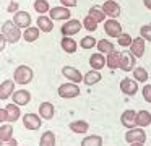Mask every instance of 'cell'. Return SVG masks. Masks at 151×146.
Returning a JSON list of instances; mask_svg holds the SVG:
<instances>
[{"label": "cell", "mask_w": 151, "mask_h": 146, "mask_svg": "<svg viewBox=\"0 0 151 146\" xmlns=\"http://www.w3.org/2000/svg\"><path fill=\"white\" fill-rule=\"evenodd\" d=\"M2 34L7 39V42L10 44H17L21 39V29L18 26H15V23L12 19H7V21L2 23Z\"/></svg>", "instance_id": "6da1fadb"}, {"label": "cell", "mask_w": 151, "mask_h": 146, "mask_svg": "<svg viewBox=\"0 0 151 146\" xmlns=\"http://www.w3.org/2000/svg\"><path fill=\"white\" fill-rule=\"evenodd\" d=\"M33 78H34V71H33V68L28 67V65H18L13 71V81L17 84H21V86L31 83Z\"/></svg>", "instance_id": "7a4b0ae2"}, {"label": "cell", "mask_w": 151, "mask_h": 146, "mask_svg": "<svg viewBox=\"0 0 151 146\" xmlns=\"http://www.w3.org/2000/svg\"><path fill=\"white\" fill-rule=\"evenodd\" d=\"M57 93H59V96L62 97V99H73V97H78L81 91H80L78 84L67 81V83L60 84L59 89H57Z\"/></svg>", "instance_id": "3957f363"}, {"label": "cell", "mask_w": 151, "mask_h": 146, "mask_svg": "<svg viewBox=\"0 0 151 146\" xmlns=\"http://www.w3.org/2000/svg\"><path fill=\"white\" fill-rule=\"evenodd\" d=\"M83 28L81 21L80 19H72L70 18L68 21H65L62 26H60V32H62L63 37H72L73 34H76V32H80V29Z\"/></svg>", "instance_id": "277c9868"}, {"label": "cell", "mask_w": 151, "mask_h": 146, "mask_svg": "<svg viewBox=\"0 0 151 146\" xmlns=\"http://www.w3.org/2000/svg\"><path fill=\"white\" fill-rule=\"evenodd\" d=\"M137 67V58L130 54L128 50H124L120 52V63H119V68L125 73L128 71H133V68Z\"/></svg>", "instance_id": "5b68a950"}, {"label": "cell", "mask_w": 151, "mask_h": 146, "mask_svg": "<svg viewBox=\"0 0 151 146\" xmlns=\"http://www.w3.org/2000/svg\"><path fill=\"white\" fill-rule=\"evenodd\" d=\"M70 16H72V12L70 8H65V6H52L49 10V18L52 21H68Z\"/></svg>", "instance_id": "8992f818"}, {"label": "cell", "mask_w": 151, "mask_h": 146, "mask_svg": "<svg viewBox=\"0 0 151 146\" xmlns=\"http://www.w3.org/2000/svg\"><path fill=\"white\" fill-rule=\"evenodd\" d=\"M125 141L130 143V145H133V143H145L146 141V133H145L143 128L135 127L132 130H127V133H125Z\"/></svg>", "instance_id": "52a82bcc"}, {"label": "cell", "mask_w": 151, "mask_h": 146, "mask_svg": "<svg viewBox=\"0 0 151 146\" xmlns=\"http://www.w3.org/2000/svg\"><path fill=\"white\" fill-rule=\"evenodd\" d=\"M120 123L122 127H125L127 130H132L137 127V110L133 109H127L122 112L120 115Z\"/></svg>", "instance_id": "ba28073f"}, {"label": "cell", "mask_w": 151, "mask_h": 146, "mask_svg": "<svg viewBox=\"0 0 151 146\" xmlns=\"http://www.w3.org/2000/svg\"><path fill=\"white\" fill-rule=\"evenodd\" d=\"M101 8L106 13V16H109V19H115L117 16H120V5L115 0H106Z\"/></svg>", "instance_id": "9c48e42d"}, {"label": "cell", "mask_w": 151, "mask_h": 146, "mask_svg": "<svg viewBox=\"0 0 151 146\" xmlns=\"http://www.w3.org/2000/svg\"><path fill=\"white\" fill-rule=\"evenodd\" d=\"M12 21L15 23V26H18L20 29H26L31 26V15L28 12H23V10H18L13 15V19Z\"/></svg>", "instance_id": "30bf717a"}, {"label": "cell", "mask_w": 151, "mask_h": 146, "mask_svg": "<svg viewBox=\"0 0 151 146\" xmlns=\"http://www.w3.org/2000/svg\"><path fill=\"white\" fill-rule=\"evenodd\" d=\"M62 75L70 81V83H75V84H80L83 81V75L80 70H76L75 67H70V65H65L62 68Z\"/></svg>", "instance_id": "8fae6325"}, {"label": "cell", "mask_w": 151, "mask_h": 146, "mask_svg": "<svg viewBox=\"0 0 151 146\" xmlns=\"http://www.w3.org/2000/svg\"><path fill=\"white\" fill-rule=\"evenodd\" d=\"M104 31H106V34H107L109 37H115V39L124 32L122 31V24L117 21V19H106Z\"/></svg>", "instance_id": "7c38bea8"}, {"label": "cell", "mask_w": 151, "mask_h": 146, "mask_svg": "<svg viewBox=\"0 0 151 146\" xmlns=\"http://www.w3.org/2000/svg\"><path fill=\"white\" fill-rule=\"evenodd\" d=\"M23 125L28 130H39L42 125V119H41L37 114H24L23 115Z\"/></svg>", "instance_id": "4fadbf2b"}, {"label": "cell", "mask_w": 151, "mask_h": 146, "mask_svg": "<svg viewBox=\"0 0 151 146\" xmlns=\"http://www.w3.org/2000/svg\"><path fill=\"white\" fill-rule=\"evenodd\" d=\"M12 99H13V104H17L18 107L28 106L31 102V93L26 89H15V93L12 94Z\"/></svg>", "instance_id": "5bb4252c"}, {"label": "cell", "mask_w": 151, "mask_h": 146, "mask_svg": "<svg viewBox=\"0 0 151 146\" xmlns=\"http://www.w3.org/2000/svg\"><path fill=\"white\" fill-rule=\"evenodd\" d=\"M120 91L125 96H135L138 93V83L132 78H124L120 81Z\"/></svg>", "instance_id": "9a60e30c"}, {"label": "cell", "mask_w": 151, "mask_h": 146, "mask_svg": "<svg viewBox=\"0 0 151 146\" xmlns=\"http://www.w3.org/2000/svg\"><path fill=\"white\" fill-rule=\"evenodd\" d=\"M145 50H146V47H145V39L135 37L130 44V50L128 52H130L135 58H141L145 55Z\"/></svg>", "instance_id": "2e32d148"}, {"label": "cell", "mask_w": 151, "mask_h": 146, "mask_svg": "<svg viewBox=\"0 0 151 146\" xmlns=\"http://www.w3.org/2000/svg\"><path fill=\"white\" fill-rule=\"evenodd\" d=\"M15 93V81L13 80H5L0 84V101H7Z\"/></svg>", "instance_id": "e0dca14e"}, {"label": "cell", "mask_w": 151, "mask_h": 146, "mask_svg": "<svg viewBox=\"0 0 151 146\" xmlns=\"http://www.w3.org/2000/svg\"><path fill=\"white\" fill-rule=\"evenodd\" d=\"M54 114H55V107H54L52 102L46 101V102L39 104V114H37V115H39L42 120H50L54 117Z\"/></svg>", "instance_id": "ac0fdd59"}, {"label": "cell", "mask_w": 151, "mask_h": 146, "mask_svg": "<svg viewBox=\"0 0 151 146\" xmlns=\"http://www.w3.org/2000/svg\"><path fill=\"white\" fill-rule=\"evenodd\" d=\"M36 24L41 32H50L54 29V21L46 15H39V18L36 19Z\"/></svg>", "instance_id": "d6986e66"}, {"label": "cell", "mask_w": 151, "mask_h": 146, "mask_svg": "<svg viewBox=\"0 0 151 146\" xmlns=\"http://www.w3.org/2000/svg\"><path fill=\"white\" fill-rule=\"evenodd\" d=\"M89 65H91V70H96V71L102 70L106 67V57L99 52H96L89 57Z\"/></svg>", "instance_id": "ffe728a7"}, {"label": "cell", "mask_w": 151, "mask_h": 146, "mask_svg": "<svg viewBox=\"0 0 151 146\" xmlns=\"http://www.w3.org/2000/svg\"><path fill=\"white\" fill-rule=\"evenodd\" d=\"M5 112H7V122H10V123L17 122V120L21 117V110H20V107H18L17 104H7Z\"/></svg>", "instance_id": "44dd1931"}, {"label": "cell", "mask_w": 151, "mask_h": 146, "mask_svg": "<svg viewBox=\"0 0 151 146\" xmlns=\"http://www.w3.org/2000/svg\"><path fill=\"white\" fill-rule=\"evenodd\" d=\"M68 128L72 130L73 133H78V135H85V133L89 130V123L86 122V120H73V122L68 125Z\"/></svg>", "instance_id": "7402d4cb"}, {"label": "cell", "mask_w": 151, "mask_h": 146, "mask_svg": "<svg viewBox=\"0 0 151 146\" xmlns=\"http://www.w3.org/2000/svg\"><path fill=\"white\" fill-rule=\"evenodd\" d=\"M39 34H41V31L37 29V26H29V28H26L21 32V37L26 42H34L39 39Z\"/></svg>", "instance_id": "603a6c76"}, {"label": "cell", "mask_w": 151, "mask_h": 146, "mask_svg": "<svg viewBox=\"0 0 151 146\" xmlns=\"http://www.w3.org/2000/svg\"><path fill=\"white\" fill-rule=\"evenodd\" d=\"M119 63H120V52L114 50L109 55H106V67L111 68V70H117Z\"/></svg>", "instance_id": "cb8c5ba5"}, {"label": "cell", "mask_w": 151, "mask_h": 146, "mask_svg": "<svg viewBox=\"0 0 151 146\" xmlns=\"http://www.w3.org/2000/svg\"><path fill=\"white\" fill-rule=\"evenodd\" d=\"M151 123V112L148 110H138L137 112V127L140 128H146L148 125Z\"/></svg>", "instance_id": "d4e9b609"}, {"label": "cell", "mask_w": 151, "mask_h": 146, "mask_svg": "<svg viewBox=\"0 0 151 146\" xmlns=\"http://www.w3.org/2000/svg\"><path fill=\"white\" fill-rule=\"evenodd\" d=\"M60 47H62V50L67 52V54H75L76 49H78V44H76V41L72 37H62Z\"/></svg>", "instance_id": "484cf974"}, {"label": "cell", "mask_w": 151, "mask_h": 146, "mask_svg": "<svg viewBox=\"0 0 151 146\" xmlns=\"http://www.w3.org/2000/svg\"><path fill=\"white\" fill-rule=\"evenodd\" d=\"M88 16H89V18H93L96 23L106 21V13L102 12V8L99 5H93L91 8L88 10Z\"/></svg>", "instance_id": "4316f807"}, {"label": "cell", "mask_w": 151, "mask_h": 146, "mask_svg": "<svg viewBox=\"0 0 151 146\" xmlns=\"http://www.w3.org/2000/svg\"><path fill=\"white\" fill-rule=\"evenodd\" d=\"M96 47H98V50H99V54H102V55H109L111 52H114L115 50V47H114V44H112L109 39H101V41H98V44H96Z\"/></svg>", "instance_id": "83f0119b"}, {"label": "cell", "mask_w": 151, "mask_h": 146, "mask_svg": "<svg viewBox=\"0 0 151 146\" xmlns=\"http://www.w3.org/2000/svg\"><path fill=\"white\" fill-rule=\"evenodd\" d=\"M101 73L99 71H96V70H89L86 75H83V83L85 84H88V86H93V84H96V83H99L101 81Z\"/></svg>", "instance_id": "f1b7e54d"}, {"label": "cell", "mask_w": 151, "mask_h": 146, "mask_svg": "<svg viewBox=\"0 0 151 146\" xmlns=\"http://www.w3.org/2000/svg\"><path fill=\"white\" fill-rule=\"evenodd\" d=\"M39 146H55V135H54V132L46 130V132L41 135Z\"/></svg>", "instance_id": "f546056e"}, {"label": "cell", "mask_w": 151, "mask_h": 146, "mask_svg": "<svg viewBox=\"0 0 151 146\" xmlns=\"http://www.w3.org/2000/svg\"><path fill=\"white\" fill-rule=\"evenodd\" d=\"M13 138V127L12 123H2L0 127V141H8Z\"/></svg>", "instance_id": "4dcf8cb0"}, {"label": "cell", "mask_w": 151, "mask_h": 146, "mask_svg": "<svg viewBox=\"0 0 151 146\" xmlns=\"http://www.w3.org/2000/svg\"><path fill=\"white\" fill-rule=\"evenodd\" d=\"M81 146H102V136H99V135L85 136L81 141Z\"/></svg>", "instance_id": "1f68e13d"}, {"label": "cell", "mask_w": 151, "mask_h": 146, "mask_svg": "<svg viewBox=\"0 0 151 146\" xmlns=\"http://www.w3.org/2000/svg\"><path fill=\"white\" fill-rule=\"evenodd\" d=\"M133 78L137 83H145L148 80V70L145 67H135L133 68Z\"/></svg>", "instance_id": "d6a6232c"}, {"label": "cell", "mask_w": 151, "mask_h": 146, "mask_svg": "<svg viewBox=\"0 0 151 146\" xmlns=\"http://www.w3.org/2000/svg\"><path fill=\"white\" fill-rule=\"evenodd\" d=\"M96 44H98V41H96L93 36H85V37L80 41V47L85 49V50H89V49L96 47Z\"/></svg>", "instance_id": "836d02e7"}, {"label": "cell", "mask_w": 151, "mask_h": 146, "mask_svg": "<svg viewBox=\"0 0 151 146\" xmlns=\"http://www.w3.org/2000/svg\"><path fill=\"white\" fill-rule=\"evenodd\" d=\"M34 10H36V13H39V15L49 13V10H50L49 2H47V0H36V2H34Z\"/></svg>", "instance_id": "e575fe53"}, {"label": "cell", "mask_w": 151, "mask_h": 146, "mask_svg": "<svg viewBox=\"0 0 151 146\" xmlns=\"http://www.w3.org/2000/svg\"><path fill=\"white\" fill-rule=\"evenodd\" d=\"M81 24H83V28H85V29H88L89 32H94L96 29H98V23H96L93 18H89V16H86V18L83 19V21H81Z\"/></svg>", "instance_id": "d590c367"}, {"label": "cell", "mask_w": 151, "mask_h": 146, "mask_svg": "<svg viewBox=\"0 0 151 146\" xmlns=\"http://www.w3.org/2000/svg\"><path fill=\"white\" fill-rule=\"evenodd\" d=\"M132 41H133V39H132V36H130V34H127V32H122V34L117 37L119 45H122V47H130Z\"/></svg>", "instance_id": "8d00e7d4"}, {"label": "cell", "mask_w": 151, "mask_h": 146, "mask_svg": "<svg viewBox=\"0 0 151 146\" xmlns=\"http://www.w3.org/2000/svg\"><path fill=\"white\" fill-rule=\"evenodd\" d=\"M140 37L151 42V23H148V24H145L140 28Z\"/></svg>", "instance_id": "74e56055"}, {"label": "cell", "mask_w": 151, "mask_h": 146, "mask_svg": "<svg viewBox=\"0 0 151 146\" xmlns=\"http://www.w3.org/2000/svg\"><path fill=\"white\" fill-rule=\"evenodd\" d=\"M141 94H143V99L151 104V84H145L143 89H141Z\"/></svg>", "instance_id": "f35d334b"}, {"label": "cell", "mask_w": 151, "mask_h": 146, "mask_svg": "<svg viewBox=\"0 0 151 146\" xmlns=\"http://www.w3.org/2000/svg\"><path fill=\"white\" fill-rule=\"evenodd\" d=\"M18 10H20V3H18L17 0H12V2L8 3V6H7V12L8 13H13V15H15Z\"/></svg>", "instance_id": "ab89813d"}, {"label": "cell", "mask_w": 151, "mask_h": 146, "mask_svg": "<svg viewBox=\"0 0 151 146\" xmlns=\"http://www.w3.org/2000/svg\"><path fill=\"white\" fill-rule=\"evenodd\" d=\"M60 3H62V6H65V8H73V6H76V0H60Z\"/></svg>", "instance_id": "60d3db41"}, {"label": "cell", "mask_w": 151, "mask_h": 146, "mask_svg": "<svg viewBox=\"0 0 151 146\" xmlns=\"http://www.w3.org/2000/svg\"><path fill=\"white\" fill-rule=\"evenodd\" d=\"M0 146H18V141L15 138H12L8 141H0Z\"/></svg>", "instance_id": "b9f144b4"}, {"label": "cell", "mask_w": 151, "mask_h": 146, "mask_svg": "<svg viewBox=\"0 0 151 146\" xmlns=\"http://www.w3.org/2000/svg\"><path fill=\"white\" fill-rule=\"evenodd\" d=\"M5 45H7V39L4 37V34H2V32H0V52L5 49Z\"/></svg>", "instance_id": "7bdbcfd3"}, {"label": "cell", "mask_w": 151, "mask_h": 146, "mask_svg": "<svg viewBox=\"0 0 151 146\" xmlns=\"http://www.w3.org/2000/svg\"><path fill=\"white\" fill-rule=\"evenodd\" d=\"M7 122V112H5V109H0V123Z\"/></svg>", "instance_id": "ee69618b"}, {"label": "cell", "mask_w": 151, "mask_h": 146, "mask_svg": "<svg viewBox=\"0 0 151 146\" xmlns=\"http://www.w3.org/2000/svg\"><path fill=\"white\" fill-rule=\"evenodd\" d=\"M143 3H145V6H146L148 10H151V0H143Z\"/></svg>", "instance_id": "f6af8a7d"}, {"label": "cell", "mask_w": 151, "mask_h": 146, "mask_svg": "<svg viewBox=\"0 0 151 146\" xmlns=\"http://www.w3.org/2000/svg\"><path fill=\"white\" fill-rule=\"evenodd\" d=\"M130 146H145L143 143H133V145H130Z\"/></svg>", "instance_id": "bcb514c9"}]
</instances>
